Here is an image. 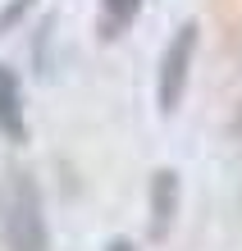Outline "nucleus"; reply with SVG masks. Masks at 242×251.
Returning <instances> with one entry per match:
<instances>
[{"instance_id":"3","label":"nucleus","mask_w":242,"mask_h":251,"mask_svg":"<svg viewBox=\"0 0 242 251\" xmlns=\"http://www.w3.org/2000/svg\"><path fill=\"white\" fill-rule=\"evenodd\" d=\"M178 197H183V187H178V169H156L151 174V242H164L178 219Z\"/></svg>"},{"instance_id":"6","label":"nucleus","mask_w":242,"mask_h":251,"mask_svg":"<svg viewBox=\"0 0 242 251\" xmlns=\"http://www.w3.org/2000/svg\"><path fill=\"white\" fill-rule=\"evenodd\" d=\"M105 251H133V242H128V238H114V242L105 247Z\"/></svg>"},{"instance_id":"2","label":"nucleus","mask_w":242,"mask_h":251,"mask_svg":"<svg viewBox=\"0 0 242 251\" xmlns=\"http://www.w3.org/2000/svg\"><path fill=\"white\" fill-rule=\"evenodd\" d=\"M196 37L201 27L196 19L178 23V32L169 37V46L160 55V73H156V100H160V114H174L188 96V73H192V55H196Z\"/></svg>"},{"instance_id":"7","label":"nucleus","mask_w":242,"mask_h":251,"mask_svg":"<svg viewBox=\"0 0 242 251\" xmlns=\"http://www.w3.org/2000/svg\"><path fill=\"white\" fill-rule=\"evenodd\" d=\"M233 132H242V105H238V119H233Z\"/></svg>"},{"instance_id":"4","label":"nucleus","mask_w":242,"mask_h":251,"mask_svg":"<svg viewBox=\"0 0 242 251\" xmlns=\"http://www.w3.org/2000/svg\"><path fill=\"white\" fill-rule=\"evenodd\" d=\"M0 132L9 142H23V92L9 64H0Z\"/></svg>"},{"instance_id":"1","label":"nucleus","mask_w":242,"mask_h":251,"mask_svg":"<svg viewBox=\"0 0 242 251\" xmlns=\"http://www.w3.org/2000/svg\"><path fill=\"white\" fill-rule=\"evenodd\" d=\"M0 238L5 251H51L41 187L27 169H9L0 183Z\"/></svg>"},{"instance_id":"5","label":"nucleus","mask_w":242,"mask_h":251,"mask_svg":"<svg viewBox=\"0 0 242 251\" xmlns=\"http://www.w3.org/2000/svg\"><path fill=\"white\" fill-rule=\"evenodd\" d=\"M137 14H142V0H101V19H96L101 41H119Z\"/></svg>"}]
</instances>
